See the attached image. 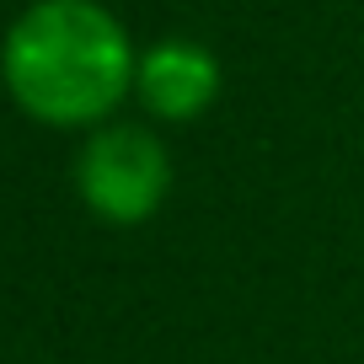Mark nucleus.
<instances>
[{
    "instance_id": "2",
    "label": "nucleus",
    "mask_w": 364,
    "mask_h": 364,
    "mask_svg": "<svg viewBox=\"0 0 364 364\" xmlns=\"http://www.w3.org/2000/svg\"><path fill=\"white\" fill-rule=\"evenodd\" d=\"M80 198L102 220L113 225H139V220L156 215V204L166 198V182H171V166H166V150H161L156 134L134 124H118V129H102V134L86 145L80 156Z\"/></svg>"
},
{
    "instance_id": "3",
    "label": "nucleus",
    "mask_w": 364,
    "mask_h": 364,
    "mask_svg": "<svg viewBox=\"0 0 364 364\" xmlns=\"http://www.w3.org/2000/svg\"><path fill=\"white\" fill-rule=\"evenodd\" d=\"M134 86H139L150 113L193 118V113L209 107V97H215V86H220V70H215V59H209L204 48H193V43H161V48H150V54L139 59Z\"/></svg>"
},
{
    "instance_id": "1",
    "label": "nucleus",
    "mask_w": 364,
    "mask_h": 364,
    "mask_svg": "<svg viewBox=\"0 0 364 364\" xmlns=\"http://www.w3.org/2000/svg\"><path fill=\"white\" fill-rule=\"evenodd\" d=\"M6 86L43 124H97L124 102L134 70L124 27L91 0H38L6 38Z\"/></svg>"
}]
</instances>
